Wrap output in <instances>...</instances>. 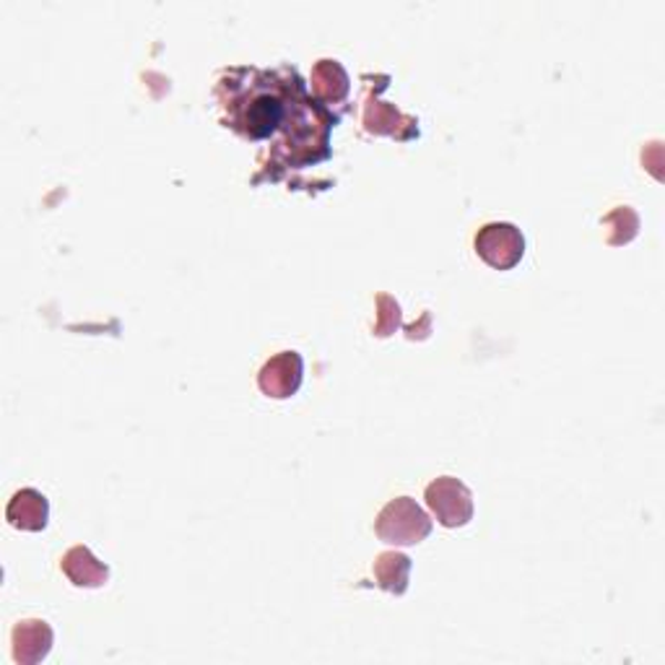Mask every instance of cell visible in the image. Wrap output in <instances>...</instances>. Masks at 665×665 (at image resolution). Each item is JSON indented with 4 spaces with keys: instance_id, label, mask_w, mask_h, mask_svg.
Wrapping results in <instances>:
<instances>
[{
    "instance_id": "cell-8",
    "label": "cell",
    "mask_w": 665,
    "mask_h": 665,
    "mask_svg": "<svg viewBox=\"0 0 665 665\" xmlns=\"http://www.w3.org/2000/svg\"><path fill=\"white\" fill-rule=\"evenodd\" d=\"M60 566H63L65 577L79 587H102L110 580V566L100 562L86 546L68 549Z\"/></svg>"
},
{
    "instance_id": "cell-4",
    "label": "cell",
    "mask_w": 665,
    "mask_h": 665,
    "mask_svg": "<svg viewBox=\"0 0 665 665\" xmlns=\"http://www.w3.org/2000/svg\"><path fill=\"white\" fill-rule=\"evenodd\" d=\"M427 508L437 523L444 528H460L473 518V494L456 475H440L427 487Z\"/></svg>"
},
{
    "instance_id": "cell-9",
    "label": "cell",
    "mask_w": 665,
    "mask_h": 665,
    "mask_svg": "<svg viewBox=\"0 0 665 665\" xmlns=\"http://www.w3.org/2000/svg\"><path fill=\"white\" fill-rule=\"evenodd\" d=\"M349 73L338 60L323 58L313 68V89L325 104H341L349 96Z\"/></svg>"
},
{
    "instance_id": "cell-12",
    "label": "cell",
    "mask_w": 665,
    "mask_h": 665,
    "mask_svg": "<svg viewBox=\"0 0 665 665\" xmlns=\"http://www.w3.org/2000/svg\"><path fill=\"white\" fill-rule=\"evenodd\" d=\"M377 307H380V320H377V336H388V332L396 328L400 320V307L398 301L388 297V294H380L377 297Z\"/></svg>"
},
{
    "instance_id": "cell-6",
    "label": "cell",
    "mask_w": 665,
    "mask_h": 665,
    "mask_svg": "<svg viewBox=\"0 0 665 665\" xmlns=\"http://www.w3.org/2000/svg\"><path fill=\"white\" fill-rule=\"evenodd\" d=\"M6 520L19 531H42L50 520V502L42 491L32 487L19 489L6 508Z\"/></svg>"
},
{
    "instance_id": "cell-1",
    "label": "cell",
    "mask_w": 665,
    "mask_h": 665,
    "mask_svg": "<svg viewBox=\"0 0 665 665\" xmlns=\"http://www.w3.org/2000/svg\"><path fill=\"white\" fill-rule=\"evenodd\" d=\"M216 100L226 127L247 141L274 143L268 170H305L330 156L336 117L309 96L294 68H232L216 83Z\"/></svg>"
},
{
    "instance_id": "cell-5",
    "label": "cell",
    "mask_w": 665,
    "mask_h": 665,
    "mask_svg": "<svg viewBox=\"0 0 665 665\" xmlns=\"http://www.w3.org/2000/svg\"><path fill=\"white\" fill-rule=\"evenodd\" d=\"M301 375H305V361H301L299 354L282 351L263 365L258 375V385L268 398L284 400V398H291L294 392L299 390Z\"/></svg>"
},
{
    "instance_id": "cell-10",
    "label": "cell",
    "mask_w": 665,
    "mask_h": 665,
    "mask_svg": "<svg viewBox=\"0 0 665 665\" xmlns=\"http://www.w3.org/2000/svg\"><path fill=\"white\" fill-rule=\"evenodd\" d=\"M377 585L388 593H406L408 587V574H411V559L400 551H385V554L377 556V562L372 566Z\"/></svg>"
},
{
    "instance_id": "cell-3",
    "label": "cell",
    "mask_w": 665,
    "mask_h": 665,
    "mask_svg": "<svg viewBox=\"0 0 665 665\" xmlns=\"http://www.w3.org/2000/svg\"><path fill=\"white\" fill-rule=\"evenodd\" d=\"M475 253L487 266L497 270L515 268L525 255V237L515 224L491 222L483 224L473 239Z\"/></svg>"
},
{
    "instance_id": "cell-2",
    "label": "cell",
    "mask_w": 665,
    "mask_h": 665,
    "mask_svg": "<svg viewBox=\"0 0 665 665\" xmlns=\"http://www.w3.org/2000/svg\"><path fill=\"white\" fill-rule=\"evenodd\" d=\"M375 531L392 546H413V543L424 541L432 531V520L411 497H398L390 499L380 510L375 520Z\"/></svg>"
},
{
    "instance_id": "cell-7",
    "label": "cell",
    "mask_w": 665,
    "mask_h": 665,
    "mask_svg": "<svg viewBox=\"0 0 665 665\" xmlns=\"http://www.w3.org/2000/svg\"><path fill=\"white\" fill-rule=\"evenodd\" d=\"M52 630L42 618H29L13 630V661L21 665H37L50 655Z\"/></svg>"
},
{
    "instance_id": "cell-11",
    "label": "cell",
    "mask_w": 665,
    "mask_h": 665,
    "mask_svg": "<svg viewBox=\"0 0 665 665\" xmlns=\"http://www.w3.org/2000/svg\"><path fill=\"white\" fill-rule=\"evenodd\" d=\"M365 125L367 131L372 133H388V135H398V139H406L403 131H400V125L416 127V120L400 115V112L388 102H369L365 110Z\"/></svg>"
}]
</instances>
